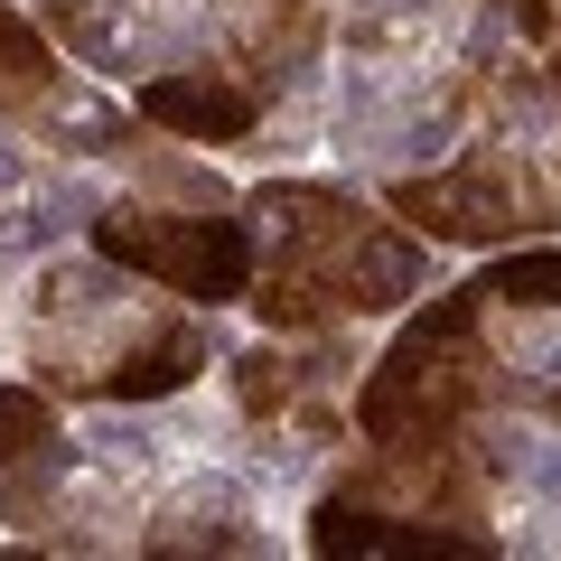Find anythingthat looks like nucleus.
Listing matches in <instances>:
<instances>
[{
	"label": "nucleus",
	"mask_w": 561,
	"mask_h": 561,
	"mask_svg": "<svg viewBox=\"0 0 561 561\" xmlns=\"http://www.w3.org/2000/svg\"><path fill=\"white\" fill-rule=\"evenodd\" d=\"M262 216L280 225L272 262H262L253 309L272 328H328V319H375V309H402L421 290V253L375 225L365 206L328 197V187H262Z\"/></svg>",
	"instance_id": "1"
},
{
	"label": "nucleus",
	"mask_w": 561,
	"mask_h": 561,
	"mask_svg": "<svg viewBox=\"0 0 561 561\" xmlns=\"http://www.w3.org/2000/svg\"><path fill=\"white\" fill-rule=\"evenodd\" d=\"M486 300L496 290H449L393 337V356L365 375V440L375 449H459L468 412L496 393V346H486Z\"/></svg>",
	"instance_id": "2"
},
{
	"label": "nucleus",
	"mask_w": 561,
	"mask_h": 561,
	"mask_svg": "<svg viewBox=\"0 0 561 561\" xmlns=\"http://www.w3.org/2000/svg\"><path fill=\"white\" fill-rule=\"evenodd\" d=\"M393 216H412L440 243H515L561 225V187H542L534 150H478L449 179H393Z\"/></svg>",
	"instance_id": "3"
},
{
	"label": "nucleus",
	"mask_w": 561,
	"mask_h": 561,
	"mask_svg": "<svg viewBox=\"0 0 561 561\" xmlns=\"http://www.w3.org/2000/svg\"><path fill=\"white\" fill-rule=\"evenodd\" d=\"M94 253L122 272H150L179 300H243L253 280V234L234 216H160V206H113L94 225Z\"/></svg>",
	"instance_id": "4"
},
{
	"label": "nucleus",
	"mask_w": 561,
	"mask_h": 561,
	"mask_svg": "<svg viewBox=\"0 0 561 561\" xmlns=\"http://www.w3.org/2000/svg\"><path fill=\"white\" fill-rule=\"evenodd\" d=\"M140 113L160 131H187V140H243L262 113V84L225 76V66H197V76H150L140 84Z\"/></svg>",
	"instance_id": "5"
},
{
	"label": "nucleus",
	"mask_w": 561,
	"mask_h": 561,
	"mask_svg": "<svg viewBox=\"0 0 561 561\" xmlns=\"http://www.w3.org/2000/svg\"><path fill=\"white\" fill-rule=\"evenodd\" d=\"M197 365H206L197 319H187V309H160V319L131 328V337H122V356L103 365V393H113V402H150V393H179Z\"/></svg>",
	"instance_id": "6"
},
{
	"label": "nucleus",
	"mask_w": 561,
	"mask_h": 561,
	"mask_svg": "<svg viewBox=\"0 0 561 561\" xmlns=\"http://www.w3.org/2000/svg\"><path fill=\"white\" fill-rule=\"evenodd\" d=\"M309 542L319 552H486V534H468V524H412V515H365V505L328 496L319 524H309Z\"/></svg>",
	"instance_id": "7"
},
{
	"label": "nucleus",
	"mask_w": 561,
	"mask_h": 561,
	"mask_svg": "<svg viewBox=\"0 0 561 561\" xmlns=\"http://www.w3.org/2000/svg\"><path fill=\"white\" fill-rule=\"evenodd\" d=\"M57 94V57L38 47V28L0 0V113H38Z\"/></svg>",
	"instance_id": "8"
},
{
	"label": "nucleus",
	"mask_w": 561,
	"mask_h": 561,
	"mask_svg": "<svg viewBox=\"0 0 561 561\" xmlns=\"http://www.w3.org/2000/svg\"><path fill=\"white\" fill-rule=\"evenodd\" d=\"M57 449V412H47V393H28V383H0V468H28Z\"/></svg>",
	"instance_id": "9"
},
{
	"label": "nucleus",
	"mask_w": 561,
	"mask_h": 561,
	"mask_svg": "<svg viewBox=\"0 0 561 561\" xmlns=\"http://www.w3.org/2000/svg\"><path fill=\"white\" fill-rule=\"evenodd\" d=\"M486 290H496L505 309H561V243H534V253H505Z\"/></svg>",
	"instance_id": "10"
},
{
	"label": "nucleus",
	"mask_w": 561,
	"mask_h": 561,
	"mask_svg": "<svg viewBox=\"0 0 561 561\" xmlns=\"http://www.w3.org/2000/svg\"><path fill=\"white\" fill-rule=\"evenodd\" d=\"M505 10H515L524 38H552V28H561V0H505Z\"/></svg>",
	"instance_id": "11"
},
{
	"label": "nucleus",
	"mask_w": 561,
	"mask_h": 561,
	"mask_svg": "<svg viewBox=\"0 0 561 561\" xmlns=\"http://www.w3.org/2000/svg\"><path fill=\"white\" fill-rule=\"evenodd\" d=\"M552 94H561V47H552Z\"/></svg>",
	"instance_id": "12"
}]
</instances>
